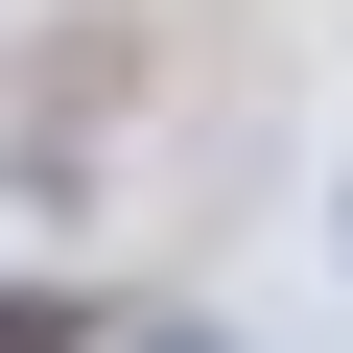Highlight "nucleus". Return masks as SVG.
<instances>
[{
  "mask_svg": "<svg viewBox=\"0 0 353 353\" xmlns=\"http://www.w3.org/2000/svg\"><path fill=\"white\" fill-rule=\"evenodd\" d=\"M0 353H94V283H0Z\"/></svg>",
  "mask_w": 353,
  "mask_h": 353,
  "instance_id": "obj_1",
  "label": "nucleus"
}]
</instances>
